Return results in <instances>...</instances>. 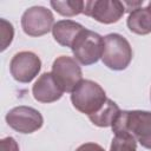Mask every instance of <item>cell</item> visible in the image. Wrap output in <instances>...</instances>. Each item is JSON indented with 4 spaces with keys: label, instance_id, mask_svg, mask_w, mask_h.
Returning <instances> with one entry per match:
<instances>
[{
    "label": "cell",
    "instance_id": "7a4b0ae2",
    "mask_svg": "<svg viewBox=\"0 0 151 151\" xmlns=\"http://www.w3.org/2000/svg\"><path fill=\"white\" fill-rule=\"evenodd\" d=\"M107 100L104 88L96 81L83 79L71 92V101L76 110L88 116L103 109Z\"/></svg>",
    "mask_w": 151,
    "mask_h": 151
},
{
    "label": "cell",
    "instance_id": "ac0fdd59",
    "mask_svg": "<svg viewBox=\"0 0 151 151\" xmlns=\"http://www.w3.org/2000/svg\"><path fill=\"white\" fill-rule=\"evenodd\" d=\"M76 151H105L103 146L97 143H85L76 149Z\"/></svg>",
    "mask_w": 151,
    "mask_h": 151
},
{
    "label": "cell",
    "instance_id": "ffe728a7",
    "mask_svg": "<svg viewBox=\"0 0 151 151\" xmlns=\"http://www.w3.org/2000/svg\"><path fill=\"white\" fill-rule=\"evenodd\" d=\"M149 7H150V8H151V1H150V2H149Z\"/></svg>",
    "mask_w": 151,
    "mask_h": 151
},
{
    "label": "cell",
    "instance_id": "5bb4252c",
    "mask_svg": "<svg viewBox=\"0 0 151 151\" xmlns=\"http://www.w3.org/2000/svg\"><path fill=\"white\" fill-rule=\"evenodd\" d=\"M52 8L64 17H74L84 12L85 1L83 0H66V1H51Z\"/></svg>",
    "mask_w": 151,
    "mask_h": 151
},
{
    "label": "cell",
    "instance_id": "3957f363",
    "mask_svg": "<svg viewBox=\"0 0 151 151\" xmlns=\"http://www.w3.org/2000/svg\"><path fill=\"white\" fill-rule=\"evenodd\" d=\"M132 47L123 35L110 33L104 37L101 61L110 70H125L132 60Z\"/></svg>",
    "mask_w": 151,
    "mask_h": 151
},
{
    "label": "cell",
    "instance_id": "52a82bcc",
    "mask_svg": "<svg viewBox=\"0 0 151 151\" xmlns=\"http://www.w3.org/2000/svg\"><path fill=\"white\" fill-rule=\"evenodd\" d=\"M6 123L19 133H33L41 129L44 118L41 113L31 106H17L6 114Z\"/></svg>",
    "mask_w": 151,
    "mask_h": 151
},
{
    "label": "cell",
    "instance_id": "9a60e30c",
    "mask_svg": "<svg viewBox=\"0 0 151 151\" xmlns=\"http://www.w3.org/2000/svg\"><path fill=\"white\" fill-rule=\"evenodd\" d=\"M110 151H137V142L129 133H116Z\"/></svg>",
    "mask_w": 151,
    "mask_h": 151
},
{
    "label": "cell",
    "instance_id": "d6986e66",
    "mask_svg": "<svg viewBox=\"0 0 151 151\" xmlns=\"http://www.w3.org/2000/svg\"><path fill=\"white\" fill-rule=\"evenodd\" d=\"M124 7H125V11H127L129 13L136 11L137 8H140V6L143 5V0L140 1H122Z\"/></svg>",
    "mask_w": 151,
    "mask_h": 151
},
{
    "label": "cell",
    "instance_id": "4fadbf2b",
    "mask_svg": "<svg viewBox=\"0 0 151 151\" xmlns=\"http://www.w3.org/2000/svg\"><path fill=\"white\" fill-rule=\"evenodd\" d=\"M119 112H120V110H119L118 105L113 100L107 98V100H106L105 105L103 106V109L99 110L97 113H94L92 116H88V119L96 126L109 127V126H112V124L116 120V118L119 114Z\"/></svg>",
    "mask_w": 151,
    "mask_h": 151
},
{
    "label": "cell",
    "instance_id": "8992f818",
    "mask_svg": "<svg viewBox=\"0 0 151 151\" xmlns=\"http://www.w3.org/2000/svg\"><path fill=\"white\" fill-rule=\"evenodd\" d=\"M54 17L50 9L44 6H33L27 8L21 17V27L25 34L29 37H41L52 31Z\"/></svg>",
    "mask_w": 151,
    "mask_h": 151
},
{
    "label": "cell",
    "instance_id": "ba28073f",
    "mask_svg": "<svg viewBox=\"0 0 151 151\" xmlns=\"http://www.w3.org/2000/svg\"><path fill=\"white\" fill-rule=\"evenodd\" d=\"M41 70L40 58L31 51H21L13 55L9 63L12 77L22 84L31 83Z\"/></svg>",
    "mask_w": 151,
    "mask_h": 151
},
{
    "label": "cell",
    "instance_id": "8fae6325",
    "mask_svg": "<svg viewBox=\"0 0 151 151\" xmlns=\"http://www.w3.org/2000/svg\"><path fill=\"white\" fill-rule=\"evenodd\" d=\"M85 27L81 24H79V22H76V21L68 20V19H64V20L57 21L53 25L52 34H53L54 40L59 45L71 48L73 41L76 40L78 34Z\"/></svg>",
    "mask_w": 151,
    "mask_h": 151
},
{
    "label": "cell",
    "instance_id": "277c9868",
    "mask_svg": "<svg viewBox=\"0 0 151 151\" xmlns=\"http://www.w3.org/2000/svg\"><path fill=\"white\" fill-rule=\"evenodd\" d=\"M104 47V38L87 28H84L76 40L73 41L71 50L74 59L84 66L96 64L101 58Z\"/></svg>",
    "mask_w": 151,
    "mask_h": 151
},
{
    "label": "cell",
    "instance_id": "30bf717a",
    "mask_svg": "<svg viewBox=\"0 0 151 151\" xmlns=\"http://www.w3.org/2000/svg\"><path fill=\"white\" fill-rule=\"evenodd\" d=\"M32 94L37 101L50 104L59 100L63 97L64 91L58 86L52 73L45 72L34 83L32 87Z\"/></svg>",
    "mask_w": 151,
    "mask_h": 151
},
{
    "label": "cell",
    "instance_id": "e0dca14e",
    "mask_svg": "<svg viewBox=\"0 0 151 151\" xmlns=\"http://www.w3.org/2000/svg\"><path fill=\"white\" fill-rule=\"evenodd\" d=\"M0 151H19V145L13 137H6L0 140Z\"/></svg>",
    "mask_w": 151,
    "mask_h": 151
},
{
    "label": "cell",
    "instance_id": "7c38bea8",
    "mask_svg": "<svg viewBox=\"0 0 151 151\" xmlns=\"http://www.w3.org/2000/svg\"><path fill=\"white\" fill-rule=\"evenodd\" d=\"M126 25L132 33L146 35L151 33V8L140 7L131 12L127 17Z\"/></svg>",
    "mask_w": 151,
    "mask_h": 151
},
{
    "label": "cell",
    "instance_id": "2e32d148",
    "mask_svg": "<svg viewBox=\"0 0 151 151\" xmlns=\"http://www.w3.org/2000/svg\"><path fill=\"white\" fill-rule=\"evenodd\" d=\"M0 34H1V48L0 51L4 52L13 41L14 37V28L13 25L7 21L6 19H0Z\"/></svg>",
    "mask_w": 151,
    "mask_h": 151
},
{
    "label": "cell",
    "instance_id": "5b68a950",
    "mask_svg": "<svg viewBox=\"0 0 151 151\" xmlns=\"http://www.w3.org/2000/svg\"><path fill=\"white\" fill-rule=\"evenodd\" d=\"M51 73L64 92H72L83 80V72L78 61L67 55H60L53 61Z\"/></svg>",
    "mask_w": 151,
    "mask_h": 151
},
{
    "label": "cell",
    "instance_id": "44dd1931",
    "mask_svg": "<svg viewBox=\"0 0 151 151\" xmlns=\"http://www.w3.org/2000/svg\"><path fill=\"white\" fill-rule=\"evenodd\" d=\"M150 100H151V91H150Z\"/></svg>",
    "mask_w": 151,
    "mask_h": 151
},
{
    "label": "cell",
    "instance_id": "6da1fadb",
    "mask_svg": "<svg viewBox=\"0 0 151 151\" xmlns=\"http://www.w3.org/2000/svg\"><path fill=\"white\" fill-rule=\"evenodd\" d=\"M111 127L114 134L129 133L143 147L151 150V111H120Z\"/></svg>",
    "mask_w": 151,
    "mask_h": 151
},
{
    "label": "cell",
    "instance_id": "9c48e42d",
    "mask_svg": "<svg viewBox=\"0 0 151 151\" xmlns=\"http://www.w3.org/2000/svg\"><path fill=\"white\" fill-rule=\"evenodd\" d=\"M83 13L98 22L109 25L120 20L125 13V7L118 0H88L85 1Z\"/></svg>",
    "mask_w": 151,
    "mask_h": 151
}]
</instances>
